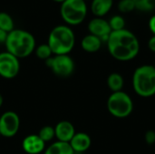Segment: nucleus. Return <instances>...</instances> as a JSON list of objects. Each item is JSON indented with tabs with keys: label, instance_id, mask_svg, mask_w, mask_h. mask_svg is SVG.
<instances>
[{
	"label": "nucleus",
	"instance_id": "obj_1",
	"mask_svg": "<svg viewBox=\"0 0 155 154\" xmlns=\"http://www.w3.org/2000/svg\"><path fill=\"white\" fill-rule=\"evenodd\" d=\"M109 54L116 60L128 62L137 56L140 43L136 35L128 29L112 31L106 42Z\"/></svg>",
	"mask_w": 155,
	"mask_h": 154
},
{
	"label": "nucleus",
	"instance_id": "obj_2",
	"mask_svg": "<svg viewBox=\"0 0 155 154\" xmlns=\"http://www.w3.org/2000/svg\"><path fill=\"white\" fill-rule=\"evenodd\" d=\"M5 44L7 52L18 59L29 56L35 50V40L34 35L22 29H14L8 33Z\"/></svg>",
	"mask_w": 155,
	"mask_h": 154
},
{
	"label": "nucleus",
	"instance_id": "obj_3",
	"mask_svg": "<svg viewBox=\"0 0 155 154\" xmlns=\"http://www.w3.org/2000/svg\"><path fill=\"white\" fill-rule=\"evenodd\" d=\"M47 44L54 55L68 54L75 44L74 33L68 25H57L50 32Z\"/></svg>",
	"mask_w": 155,
	"mask_h": 154
},
{
	"label": "nucleus",
	"instance_id": "obj_4",
	"mask_svg": "<svg viewBox=\"0 0 155 154\" xmlns=\"http://www.w3.org/2000/svg\"><path fill=\"white\" fill-rule=\"evenodd\" d=\"M133 87L135 93L143 98L155 94V67L143 64L137 67L133 75Z\"/></svg>",
	"mask_w": 155,
	"mask_h": 154
},
{
	"label": "nucleus",
	"instance_id": "obj_5",
	"mask_svg": "<svg viewBox=\"0 0 155 154\" xmlns=\"http://www.w3.org/2000/svg\"><path fill=\"white\" fill-rule=\"evenodd\" d=\"M60 15L68 25L82 24L87 15V5L84 0H65L61 4Z\"/></svg>",
	"mask_w": 155,
	"mask_h": 154
},
{
	"label": "nucleus",
	"instance_id": "obj_6",
	"mask_svg": "<svg viewBox=\"0 0 155 154\" xmlns=\"http://www.w3.org/2000/svg\"><path fill=\"white\" fill-rule=\"evenodd\" d=\"M109 113L116 118L128 117L134 111V103L130 95L123 91L113 93L107 100Z\"/></svg>",
	"mask_w": 155,
	"mask_h": 154
},
{
	"label": "nucleus",
	"instance_id": "obj_7",
	"mask_svg": "<svg viewBox=\"0 0 155 154\" xmlns=\"http://www.w3.org/2000/svg\"><path fill=\"white\" fill-rule=\"evenodd\" d=\"M45 63L53 73L59 77H68L74 71V62L68 54L52 56Z\"/></svg>",
	"mask_w": 155,
	"mask_h": 154
},
{
	"label": "nucleus",
	"instance_id": "obj_8",
	"mask_svg": "<svg viewBox=\"0 0 155 154\" xmlns=\"http://www.w3.org/2000/svg\"><path fill=\"white\" fill-rule=\"evenodd\" d=\"M20 71L19 59L6 52L0 54V76L5 79L15 78Z\"/></svg>",
	"mask_w": 155,
	"mask_h": 154
},
{
	"label": "nucleus",
	"instance_id": "obj_9",
	"mask_svg": "<svg viewBox=\"0 0 155 154\" xmlns=\"http://www.w3.org/2000/svg\"><path fill=\"white\" fill-rule=\"evenodd\" d=\"M20 127V119L18 115L12 111L4 113L0 117V135L11 138L15 136Z\"/></svg>",
	"mask_w": 155,
	"mask_h": 154
},
{
	"label": "nucleus",
	"instance_id": "obj_10",
	"mask_svg": "<svg viewBox=\"0 0 155 154\" xmlns=\"http://www.w3.org/2000/svg\"><path fill=\"white\" fill-rule=\"evenodd\" d=\"M89 33L93 35L99 37L102 42H107L112 29L110 27L109 22L103 17H94L88 24Z\"/></svg>",
	"mask_w": 155,
	"mask_h": 154
},
{
	"label": "nucleus",
	"instance_id": "obj_11",
	"mask_svg": "<svg viewBox=\"0 0 155 154\" xmlns=\"http://www.w3.org/2000/svg\"><path fill=\"white\" fill-rule=\"evenodd\" d=\"M45 143H44L37 134H31L26 136L23 143V150L28 154H39L45 150Z\"/></svg>",
	"mask_w": 155,
	"mask_h": 154
},
{
	"label": "nucleus",
	"instance_id": "obj_12",
	"mask_svg": "<svg viewBox=\"0 0 155 154\" xmlns=\"http://www.w3.org/2000/svg\"><path fill=\"white\" fill-rule=\"evenodd\" d=\"M55 137L59 142L70 143L74 135L76 133L74 125L68 121H62L56 124L54 127Z\"/></svg>",
	"mask_w": 155,
	"mask_h": 154
},
{
	"label": "nucleus",
	"instance_id": "obj_13",
	"mask_svg": "<svg viewBox=\"0 0 155 154\" xmlns=\"http://www.w3.org/2000/svg\"><path fill=\"white\" fill-rule=\"evenodd\" d=\"M69 144L74 152H84L91 147L92 141L87 133H77L74 135Z\"/></svg>",
	"mask_w": 155,
	"mask_h": 154
},
{
	"label": "nucleus",
	"instance_id": "obj_14",
	"mask_svg": "<svg viewBox=\"0 0 155 154\" xmlns=\"http://www.w3.org/2000/svg\"><path fill=\"white\" fill-rule=\"evenodd\" d=\"M114 5V0H92L91 11L96 17L106 15Z\"/></svg>",
	"mask_w": 155,
	"mask_h": 154
},
{
	"label": "nucleus",
	"instance_id": "obj_15",
	"mask_svg": "<svg viewBox=\"0 0 155 154\" xmlns=\"http://www.w3.org/2000/svg\"><path fill=\"white\" fill-rule=\"evenodd\" d=\"M102 44L103 42L99 37L89 34L82 39L81 46L87 53H96L100 50Z\"/></svg>",
	"mask_w": 155,
	"mask_h": 154
},
{
	"label": "nucleus",
	"instance_id": "obj_16",
	"mask_svg": "<svg viewBox=\"0 0 155 154\" xmlns=\"http://www.w3.org/2000/svg\"><path fill=\"white\" fill-rule=\"evenodd\" d=\"M44 154H74V152L68 143L57 141L51 144Z\"/></svg>",
	"mask_w": 155,
	"mask_h": 154
},
{
	"label": "nucleus",
	"instance_id": "obj_17",
	"mask_svg": "<svg viewBox=\"0 0 155 154\" xmlns=\"http://www.w3.org/2000/svg\"><path fill=\"white\" fill-rule=\"evenodd\" d=\"M124 83L123 76L118 73H112L107 78V85L113 93L122 91Z\"/></svg>",
	"mask_w": 155,
	"mask_h": 154
},
{
	"label": "nucleus",
	"instance_id": "obj_18",
	"mask_svg": "<svg viewBox=\"0 0 155 154\" xmlns=\"http://www.w3.org/2000/svg\"><path fill=\"white\" fill-rule=\"evenodd\" d=\"M15 24L12 16L5 13V12H0V29L10 33L15 28Z\"/></svg>",
	"mask_w": 155,
	"mask_h": 154
},
{
	"label": "nucleus",
	"instance_id": "obj_19",
	"mask_svg": "<svg viewBox=\"0 0 155 154\" xmlns=\"http://www.w3.org/2000/svg\"><path fill=\"white\" fill-rule=\"evenodd\" d=\"M135 5V9L141 12H151L154 9L155 0H133Z\"/></svg>",
	"mask_w": 155,
	"mask_h": 154
},
{
	"label": "nucleus",
	"instance_id": "obj_20",
	"mask_svg": "<svg viewBox=\"0 0 155 154\" xmlns=\"http://www.w3.org/2000/svg\"><path fill=\"white\" fill-rule=\"evenodd\" d=\"M108 22H109L112 31H120V30L125 29V20L120 15L112 16Z\"/></svg>",
	"mask_w": 155,
	"mask_h": 154
},
{
	"label": "nucleus",
	"instance_id": "obj_21",
	"mask_svg": "<svg viewBox=\"0 0 155 154\" xmlns=\"http://www.w3.org/2000/svg\"><path fill=\"white\" fill-rule=\"evenodd\" d=\"M35 54L36 56L41 59V60H47L49 59L50 57H52V50L51 48L49 47V45L47 44H40L38 45L36 48H35Z\"/></svg>",
	"mask_w": 155,
	"mask_h": 154
},
{
	"label": "nucleus",
	"instance_id": "obj_22",
	"mask_svg": "<svg viewBox=\"0 0 155 154\" xmlns=\"http://www.w3.org/2000/svg\"><path fill=\"white\" fill-rule=\"evenodd\" d=\"M37 135L41 138V140L44 143L50 142L55 137L54 128L52 126H45L40 130V132Z\"/></svg>",
	"mask_w": 155,
	"mask_h": 154
},
{
	"label": "nucleus",
	"instance_id": "obj_23",
	"mask_svg": "<svg viewBox=\"0 0 155 154\" xmlns=\"http://www.w3.org/2000/svg\"><path fill=\"white\" fill-rule=\"evenodd\" d=\"M117 7L122 14H128L135 9V5L133 0H120Z\"/></svg>",
	"mask_w": 155,
	"mask_h": 154
},
{
	"label": "nucleus",
	"instance_id": "obj_24",
	"mask_svg": "<svg viewBox=\"0 0 155 154\" xmlns=\"http://www.w3.org/2000/svg\"><path fill=\"white\" fill-rule=\"evenodd\" d=\"M145 142L148 145H153L155 143V132L153 130H149L144 135Z\"/></svg>",
	"mask_w": 155,
	"mask_h": 154
},
{
	"label": "nucleus",
	"instance_id": "obj_25",
	"mask_svg": "<svg viewBox=\"0 0 155 154\" xmlns=\"http://www.w3.org/2000/svg\"><path fill=\"white\" fill-rule=\"evenodd\" d=\"M148 48L153 53H155V35H153L149 39V41H148Z\"/></svg>",
	"mask_w": 155,
	"mask_h": 154
},
{
	"label": "nucleus",
	"instance_id": "obj_26",
	"mask_svg": "<svg viewBox=\"0 0 155 154\" xmlns=\"http://www.w3.org/2000/svg\"><path fill=\"white\" fill-rule=\"evenodd\" d=\"M149 28L151 32L153 34V35H155V15H153L149 20Z\"/></svg>",
	"mask_w": 155,
	"mask_h": 154
},
{
	"label": "nucleus",
	"instance_id": "obj_27",
	"mask_svg": "<svg viewBox=\"0 0 155 154\" xmlns=\"http://www.w3.org/2000/svg\"><path fill=\"white\" fill-rule=\"evenodd\" d=\"M8 33L0 29V44H5V41L7 39Z\"/></svg>",
	"mask_w": 155,
	"mask_h": 154
},
{
	"label": "nucleus",
	"instance_id": "obj_28",
	"mask_svg": "<svg viewBox=\"0 0 155 154\" xmlns=\"http://www.w3.org/2000/svg\"><path fill=\"white\" fill-rule=\"evenodd\" d=\"M3 103H4V99H3V96H2L1 93H0V107L3 105Z\"/></svg>",
	"mask_w": 155,
	"mask_h": 154
},
{
	"label": "nucleus",
	"instance_id": "obj_29",
	"mask_svg": "<svg viewBox=\"0 0 155 154\" xmlns=\"http://www.w3.org/2000/svg\"><path fill=\"white\" fill-rule=\"evenodd\" d=\"M52 1H54V2H56V3H63V2H64L65 0H52Z\"/></svg>",
	"mask_w": 155,
	"mask_h": 154
},
{
	"label": "nucleus",
	"instance_id": "obj_30",
	"mask_svg": "<svg viewBox=\"0 0 155 154\" xmlns=\"http://www.w3.org/2000/svg\"><path fill=\"white\" fill-rule=\"evenodd\" d=\"M84 1H85V2H86V1H90V0H84ZM91 1H92V0H91Z\"/></svg>",
	"mask_w": 155,
	"mask_h": 154
},
{
	"label": "nucleus",
	"instance_id": "obj_31",
	"mask_svg": "<svg viewBox=\"0 0 155 154\" xmlns=\"http://www.w3.org/2000/svg\"><path fill=\"white\" fill-rule=\"evenodd\" d=\"M153 66H154V67H155V63H154V65H153Z\"/></svg>",
	"mask_w": 155,
	"mask_h": 154
},
{
	"label": "nucleus",
	"instance_id": "obj_32",
	"mask_svg": "<svg viewBox=\"0 0 155 154\" xmlns=\"http://www.w3.org/2000/svg\"><path fill=\"white\" fill-rule=\"evenodd\" d=\"M0 136H1V135H0Z\"/></svg>",
	"mask_w": 155,
	"mask_h": 154
}]
</instances>
